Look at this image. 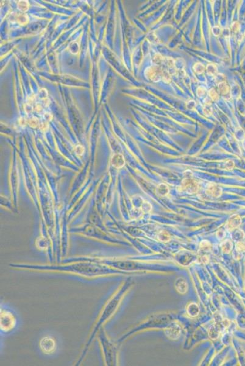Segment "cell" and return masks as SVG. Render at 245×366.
Returning a JSON list of instances; mask_svg holds the SVG:
<instances>
[{"instance_id":"836d02e7","label":"cell","mask_w":245,"mask_h":366,"mask_svg":"<svg viewBox=\"0 0 245 366\" xmlns=\"http://www.w3.org/2000/svg\"><path fill=\"white\" fill-rule=\"evenodd\" d=\"M212 34L215 37H219V36H220L222 34L223 30L221 29V28L219 26H213L212 28Z\"/></svg>"},{"instance_id":"b9f144b4","label":"cell","mask_w":245,"mask_h":366,"mask_svg":"<svg viewBox=\"0 0 245 366\" xmlns=\"http://www.w3.org/2000/svg\"><path fill=\"white\" fill-rule=\"evenodd\" d=\"M221 35H223V36L226 39L229 38V37L230 36V29H229V28H226V29L225 28V29H224L223 30V31H222V34Z\"/></svg>"},{"instance_id":"ba28073f","label":"cell","mask_w":245,"mask_h":366,"mask_svg":"<svg viewBox=\"0 0 245 366\" xmlns=\"http://www.w3.org/2000/svg\"><path fill=\"white\" fill-rule=\"evenodd\" d=\"M241 223V219L238 214H233L227 220L225 228L229 231H233L239 227Z\"/></svg>"},{"instance_id":"74e56055","label":"cell","mask_w":245,"mask_h":366,"mask_svg":"<svg viewBox=\"0 0 245 366\" xmlns=\"http://www.w3.org/2000/svg\"><path fill=\"white\" fill-rule=\"evenodd\" d=\"M196 105V103L193 100H191L187 102L186 103V107L189 110H193V109H195Z\"/></svg>"},{"instance_id":"8fae6325","label":"cell","mask_w":245,"mask_h":366,"mask_svg":"<svg viewBox=\"0 0 245 366\" xmlns=\"http://www.w3.org/2000/svg\"><path fill=\"white\" fill-rule=\"evenodd\" d=\"M217 90L220 96L226 97L230 95L231 88L229 84L226 81L217 84Z\"/></svg>"},{"instance_id":"d6986e66","label":"cell","mask_w":245,"mask_h":366,"mask_svg":"<svg viewBox=\"0 0 245 366\" xmlns=\"http://www.w3.org/2000/svg\"><path fill=\"white\" fill-rule=\"evenodd\" d=\"M221 248L223 253H229L233 248V243L229 239H226L221 243Z\"/></svg>"},{"instance_id":"ac0fdd59","label":"cell","mask_w":245,"mask_h":366,"mask_svg":"<svg viewBox=\"0 0 245 366\" xmlns=\"http://www.w3.org/2000/svg\"><path fill=\"white\" fill-rule=\"evenodd\" d=\"M158 239L162 242H168L171 240V236L169 233L167 231L163 230L158 233L157 234Z\"/></svg>"},{"instance_id":"277c9868","label":"cell","mask_w":245,"mask_h":366,"mask_svg":"<svg viewBox=\"0 0 245 366\" xmlns=\"http://www.w3.org/2000/svg\"><path fill=\"white\" fill-rule=\"evenodd\" d=\"M165 67L159 65H152L148 67L145 71V76L149 81L157 82L162 80Z\"/></svg>"},{"instance_id":"ffe728a7","label":"cell","mask_w":245,"mask_h":366,"mask_svg":"<svg viewBox=\"0 0 245 366\" xmlns=\"http://www.w3.org/2000/svg\"><path fill=\"white\" fill-rule=\"evenodd\" d=\"M165 59V57H163L162 55H161L159 53H156L154 55V56L152 59V63L154 64V65L162 66V65H163V64H164Z\"/></svg>"},{"instance_id":"d4e9b609","label":"cell","mask_w":245,"mask_h":366,"mask_svg":"<svg viewBox=\"0 0 245 366\" xmlns=\"http://www.w3.org/2000/svg\"><path fill=\"white\" fill-rule=\"evenodd\" d=\"M236 230L233 231V235H232V238L234 240H236L237 242H238V241L241 240L244 238V234L241 230Z\"/></svg>"},{"instance_id":"2e32d148","label":"cell","mask_w":245,"mask_h":366,"mask_svg":"<svg viewBox=\"0 0 245 366\" xmlns=\"http://www.w3.org/2000/svg\"><path fill=\"white\" fill-rule=\"evenodd\" d=\"M221 325L216 324L210 328V332H209V335H210V337L212 339H213V340L216 339L219 336V334L221 331Z\"/></svg>"},{"instance_id":"8d00e7d4","label":"cell","mask_w":245,"mask_h":366,"mask_svg":"<svg viewBox=\"0 0 245 366\" xmlns=\"http://www.w3.org/2000/svg\"><path fill=\"white\" fill-rule=\"evenodd\" d=\"M84 151H85L84 147L81 145H78L75 147V152L77 155H79V156L83 155V153H84Z\"/></svg>"},{"instance_id":"6da1fadb","label":"cell","mask_w":245,"mask_h":366,"mask_svg":"<svg viewBox=\"0 0 245 366\" xmlns=\"http://www.w3.org/2000/svg\"><path fill=\"white\" fill-rule=\"evenodd\" d=\"M11 267L22 268H31L40 270H52L74 273L82 276L87 277H96L106 275L112 272V270L107 267L101 265L99 262L94 261L80 262L68 265H37L11 264Z\"/></svg>"},{"instance_id":"9c48e42d","label":"cell","mask_w":245,"mask_h":366,"mask_svg":"<svg viewBox=\"0 0 245 366\" xmlns=\"http://www.w3.org/2000/svg\"><path fill=\"white\" fill-rule=\"evenodd\" d=\"M167 337L172 340H176L180 336L181 328L178 324H172L165 330Z\"/></svg>"},{"instance_id":"7bdbcfd3","label":"cell","mask_w":245,"mask_h":366,"mask_svg":"<svg viewBox=\"0 0 245 366\" xmlns=\"http://www.w3.org/2000/svg\"><path fill=\"white\" fill-rule=\"evenodd\" d=\"M43 116H44V118L45 119V120H46V122L51 121L52 120V119H53V116L49 112H45Z\"/></svg>"},{"instance_id":"5bb4252c","label":"cell","mask_w":245,"mask_h":366,"mask_svg":"<svg viewBox=\"0 0 245 366\" xmlns=\"http://www.w3.org/2000/svg\"><path fill=\"white\" fill-rule=\"evenodd\" d=\"M155 192L157 195L159 197H165L167 195H168L170 192V188L167 185L164 184V183H160V184H159L157 186Z\"/></svg>"},{"instance_id":"f1b7e54d","label":"cell","mask_w":245,"mask_h":366,"mask_svg":"<svg viewBox=\"0 0 245 366\" xmlns=\"http://www.w3.org/2000/svg\"><path fill=\"white\" fill-rule=\"evenodd\" d=\"M196 93L197 96L199 98H204V97H206V94H207V92L206 88L204 87L199 86V87H198L197 88Z\"/></svg>"},{"instance_id":"7c38bea8","label":"cell","mask_w":245,"mask_h":366,"mask_svg":"<svg viewBox=\"0 0 245 366\" xmlns=\"http://www.w3.org/2000/svg\"><path fill=\"white\" fill-rule=\"evenodd\" d=\"M175 288L179 293L184 294L187 292L189 286L187 281L184 278H179L175 281Z\"/></svg>"},{"instance_id":"e0dca14e","label":"cell","mask_w":245,"mask_h":366,"mask_svg":"<svg viewBox=\"0 0 245 366\" xmlns=\"http://www.w3.org/2000/svg\"><path fill=\"white\" fill-rule=\"evenodd\" d=\"M206 72L209 76H215L218 74V67L214 64H209L206 67Z\"/></svg>"},{"instance_id":"d6a6232c","label":"cell","mask_w":245,"mask_h":366,"mask_svg":"<svg viewBox=\"0 0 245 366\" xmlns=\"http://www.w3.org/2000/svg\"><path fill=\"white\" fill-rule=\"evenodd\" d=\"M141 209L143 213H149L152 210V205L149 202L145 201Z\"/></svg>"},{"instance_id":"9a60e30c","label":"cell","mask_w":245,"mask_h":366,"mask_svg":"<svg viewBox=\"0 0 245 366\" xmlns=\"http://www.w3.org/2000/svg\"><path fill=\"white\" fill-rule=\"evenodd\" d=\"M187 312L190 317H195L198 316L199 313V308L196 303H192L188 305Z\"/></svg>"},{"instance_id":"5b68a950","label":"cell","mask_w":245,"mask_h":366,"mask_svg":"<svg viewBox=\"0 0 245 366\" xmlns=\"http://www.w3.org/2000/svg\"><path fill=\"white\" fill-rule=\"evenodd\" d=\"M15 318L11 312L7 310L1 311V329L3 331H11L15 326Z\"/></svg>"},{"instance_id":"7a4b0ae2","label":"cell","mask_w":245,"mask_h":366,"mask_svg":"<svg viewBox=\"0 0 245 366\" xmlns=\"http://www.w3.org/2000/svg\"><path fill=\"white\" fill-rule=\"evenodd\" d=\"M100 337L103 348V353L104 354L106 362L108 365H112L113 364V358L114 357V356H113V354H115L114 347L111 343H110L103 330H101L100 331Z\"/></svg>"},{"instance_id":"8992f818","label":"cell","mask_w":245,"mask_h":366,"mask_svg":"<svg viewBox=\"0 0 245 366\" xmlns=\"http://www.w3.org/2000/svg\"><path fill=\"white\" fill-rule=\"evenodd\" d=\"M40 347L45 353L51 354L55 351L56 343L53 337L48 336L42 339L40 342Z\"/></svg>"},{"instance_id":"d590c367","label":"cell","mask_w":245,"mask_h":366,"mask_svg":"<svg viewBox=\"0 0 245 366\" xmlns=\"http://www.w3.org/2000/svg\"><path fill=\"white\" fill-rule=\"evenodd\" d=\"M215 82L218 84L222 82L226 81V76L224 74L222 73H218L215 76Z\"/></svg>"},{"instance_id":"cb8c5ba5","label":"cell","mask_w":245,"mask_h":366,"mask_svg":"<svg viewBox=\"0 0 245 366\" xmlns=\"http://www.w3.org/2000/svg\"><path fill=\"white\" fill-rule=\"evenodd\" d=\"M162 81L166 84H170L172 81V74L166 68H165L164 71H163Z\"/></svg>"},{"instance_id":"4fadbf2b","label":"cell","mask_w":245,"mask_h":366,"mask_svg":"<svg viewBox=\"0 0 245 366\" xmlns=\"http://www.w3.org/2000/svg\"><path fill=\"white\" fill-rule=\"evenodd\" d=\"M111 163L114 167L121 168L125 165V159L121 154H115L112 157Z\"/></svg>"},{"instance_id":"4316f807","label":"cell","mask_w":245,"mask_h":366,"mask_svg":"<svg viewBox=\"0 0 245 366\" xmlns=\"http://www.w3.org/2000/svg\"><path fill=\"white\" fill-rule=\"evenodd\" d=\"M28 124L29 125V126L31 128H36L38 126H39L40 125V121L36 117H31V118H29L28 120Z\"/></svg>"},{"instance_id":"52a82bcc","label":"cell","mask_w":245,"mask_h":366,"mask_svg":"<svg viewBox=\"0 0 245 366\" xmlns=\"http://www.w3.org/2000/svg\"><path fill=\"white\" fill-rule=\"evenodd\" d=\"M205 192L209 197L219 198L222 195L223 189L221 187L216 183H209L206 187Z\"/></svg>"},{"instance_id":"603a6c76","label":"cell","mask_w":245,"mask_h":366,"mask_svg":"<svg viewBox=\"0 0 245 366\" xmlns=\"http://www.w3.org/2000/svg\"><path fill=\"white\" fill-rule=\"evenodd\" d=\"M17 8L20 12L25 13L29 9V3L28 1H25V0L19 1L17 3Z\"/></svg>"},{"instance_id":"f35d334b","label":"cell","mask_w":245,"mask_h":366,"mask_svg":"<svg viewBox=\"0 0 245 366\" xmlns=\"http://www.w3.org/2000/svg\"><path fill=\"white\" fill-rule=\"evenodd\" d=\"M39 128H40V131L42 132L45 133V132L47 131L49 129V125H48V122L45 121V122L40 123V124L39 125Z\"/></svg>"},{"instance_id":"1f68e13d","label":"cell","mask_w":245,"mask_h":366,"mask_svg":"<svg viewBox=\"0 0 245 366\" xmlns=\"http://www.w3.org/2000/svg\"><path fill=\"white\" fill-rule=\"evenodd\" d=\"M200 249L204 251H209L211 250V244L209 242L204 240L200 243Z\"/></svg>"},{"instance_id":"3957f363","label":"cell","mask_w":245,"mask_h":366,"mask_svg":"<svg viewBox=\"0 0 245 366\" xmlns=\"http://www.w3.org/2000/svg\"><path fill=\"white\" fill-rule=\"evenodd\" d=\"M200 189L198 182L191 176H187L182 181L179 189L181 191L186 192L189 194H195L197 193Z\"/></svg>"},{"instance_id":"484cf974","label":"cell","mask_w":245,"mask_h":366,"mask_svg":"<svg viewBox=\"0 0 245 366\" xmlns=\"http://www.w3.org/2000/svg\"><path fill=\"white\" fill-rule=\"evenodd\" d=\"M221 164V168L222 169H224L226 170H232L234 168V166H235L234 162L232 160H227V161H225L224 163H222Z\"/></svg>"},{"instance_id":"4dcf8cb0","label":"cell","mask_w":245,"mask_h":366,"mask_svg":"<svg viewBox=\"0 0 245 366\" xmlns=\"http://www.w3.org/2000/svg\"><path fill=\"white\" fill-rule=\"evenodd\" d=\"M39 98L41 102L47 100L48 99V92L46 90V89L45 88H41L39 92V94H38Z\"/></svg>"},{"instance_id":"ab89813d","label":"cell","mask_w":245,"mask_h":366,"mask_svg":"<svg viewBox=\"0 0 245 366\" xmlns=\"http://www.w3.org/2000/svg\"><path fill=\"white\" fill-rule=\"evenodd\" d=\"M239 27H240L239 23H237L236 22H235L233 23H232V26H231V30L232 31V32H233V33H238V31H239V29H240V28H239Z\"/></svg>"},{"instance_id":"7402d4cb","label":"cell","mask_w":245,"mask_h":366,"mask_svg":"<svg viewBox=\"0 0 245 366\" xmlns=\"http://www.w3.org/2000/svg\"><path fill=\"white\" fill-rule=\"evenodd\" d=\"M193 70L196 74L200 75L203 74L206 71V67L201 62H196L194 64L193 67Z\"/></svg>"},{"instance_id":"83f0119b","label":"cell","mask_w":245,"mask_h":366,"mask_svg":"<svg viewBox=\"0 0 245 366\" xmlns=\"http://www.w3.org/2000/svg\"><path fill=\"white\" fill-rule=\"evenodd\" d=\"M69 51L71 53L73 54H76L79 53V44L76 42H72L70 43V46H69Z\"/></svg>"},{"instance_id":"44dd1931","label":"cell","mask_w":245,"mask_h":366,"mask_svg":"<svg viewBox=\"0 0 245 366\" xmlns=\"http://www.w3.org/2000/svg\"><path fill=\"white\" fill-rule=\"evenodd\" d=\"M208 95L209 98L213 102H217L219 100L220 95L217 89L215 88H210L208 92Z\"/></svg>"},{"instance_id":"30bf717a","label":"cell","mask_w":245,"mask_h":366,"mask_svg":"<svg viewBox=\"0 0 245 366\" xmlns=\"http://www.w3.org/2000/svg\"><path fill=\"white\" fill-rule=\"evenodd\" d=\"M11 18L13 19L14 22L19 23L20 25H26L29 22V17L28 15L26 13L22 12L12 14Z\"/></svg>"},{"instance_id":"e575fe53","label":"cell","mask_w":245,"mask_h":366,"mask_svg":"<svg viewBox=\"0 0 245 366\" xmlns=\"http://www.w3.org/2000/svg\"><path fill=\"white\" fill-rule=\"evenodd\" d=\"M203 112L206 116H207V117L211 116L213 113V111H212L211 105H205L204 108H203Z\"/></svg>"},{"instance_id":"60d3db41","label":"cell","mask_w":245,"mask_h":366,"mask_svg":"<svg viewBox=\"0 0 245 366\" xmlns=\"http://www.w3.org/2000/svg\"><path fill=\"white\" fill-rule=\"evenodd\" d=\"M25 111L28 114H29V113H31L34 110V108L32 106V104L27 103L25 106Z\"/></svg>"},{"instance_id":"f546056e","label":"cell","mask_w":245,"mask_h":366,"mask_svg":"<svg viewBox=\"0 0 245 366\" xmlns=\"http://www.w3.org/2000/svg\"><path fill=\"white\" fill-rule=\"evenodd\" d=\"M236 250L240 253L245 252V240H240L236 243Z\"/></svg>"}]
</instances>
